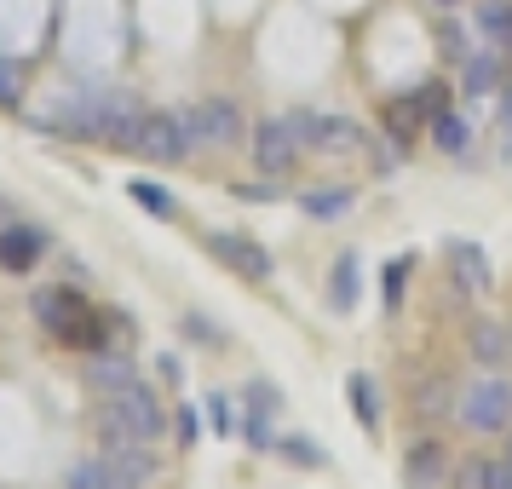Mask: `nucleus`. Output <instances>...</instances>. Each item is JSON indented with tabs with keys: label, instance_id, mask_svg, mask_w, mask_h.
I'll return each mask as SVG.
<instances>
[{
	"label": "nucleus",
	"instance_id": "f257e3e1",
	"mask_svg": "<svg viewBox=\"0 0 512 489\" xmlns=\"http://www.w3.org/2000/svg\"><path fill=\"white\" fill-rule=\"evenodd\" d=\"M167 426V415H162V403L144 392L139 380L127 386V392H116V397H104V409H98V432H104V443H121V438H139V443H150L156 432Z\"/></svg>",
	"mask_w": 512,
	"mask_h": 489
},
{
	"label": "nucleus",
	"instance_id": "f03ea898",
	"mask_svg": "<svg viewBox=\"0 0 512 489\" xmlns=\"http://www.w3.org/2000/svg\"><path fill=\"white\" fill-rule=\"evenodd\" d=\"M133 150H139L144 162H185L196 139H190V127L179 116H167V110H144L139 127H133Z\"/></svg>",
	"mask_w": 512,
	"mask_h": 489
},
{
	"label": "nucleus",
	"instance_id": "7ed1b4c3",
	"mask_svg": "<svg viewBox=\"0 0 512 489\" xmlns=\"http://www.w3.org/2000/svg\"><path fill=\"white\" fill-rule=\"evenodd\" d=\"M179 121L190 127L196 144H242V133H248V121H242L231 98H202V104L179 110Z\"/></svg>",
	"mask_w": 512,
	"mask_h": 489
},
{
	"label": "nucleus",
	"instance_id": "20e7f679",
	"mask_svg": "<svg viewBox=\"0 0 512 489\" xmlns=\"http://www.w3.org/2000/svg\"><path fill=\"white\" fill-rule=\"evenodd\" d=\"M461 420L472 432H501L512 420V386L501 374H484V380H472L461 397Z\"/></svg>",
	"mask_w": 512,
	"mask_h": 489
},
{
	"label": "nucleus",
	"instance_id": "39448f33",
	"mask_svg": "<svg viewBox=\"0 0 512 489\" xmlns=\"http://www.w3.org/2000/svg\"><path fill=\"white\" fill-rule=\"evenodd\" d=\"M254 156H259V167H265L271 179L294 173L300 156H305V133L294 127V116H288V121H265V127L254 133Z\"/></svg>",
	"mask_w": 512,
	"mask_h": 489
},
{
	"label": "nucleus",
	"instance_id": "423d86ee",
	"mask_svg": "<svg viewBox=\"0 0 512 489\" xmlns=\"http://www.w3.org/2000/svg\"><path fill=\"white\" fill-rule=\"evenodd\" d=\"M208 248L219 259H225V265H231L236 277L242 282H265L271 277V254H265V248H259L254 236H236V231H213L208 236Z\"/></svg>",
	"mask_w": 512,
	"mask_h": 489
},
{
	"label": "nucleus",
	"instance_id": "0eeeda50",
	"mask_svg": "<svg viewBox=\"0 0 512 489\" xmlns=\"http://www.w3.org/2000/svg\"><path fill=\"white\" fill-rule=\"evenodd\" d=\"M41 254H47V236L35 231V225H12V231H0V271L24 277V271H35V259Z\"/></svg>",
	"mask_w": 512,
	"mask_h": 489
},
{
	"label": "nucleus",
	"instance_id": "6e6552de",
	"mask_svg": "<svg viewBox=\"0 0 512 489\" xmlns=\"http://www.w3.org/2000/svg\"><path fill=\"white\" fill-rule=\"evenodd\" d=\"M443 472H449V455H443L438 438L409 443V455H403V484H409V489H432Z\"/></svg>",
	"mask_w": 512,
	"mask_h": 489
},
{
	"label": "nucleus",
	"instance_id": "1a4fd4ad",
	"mask_svg": "<svg viewBox=\"0 0 512 489\" xmlns=\"http://www.w3.org/2000/svg\"><path fill=\"white\" fill-rule=\"evenodd\" d=\"M472 357L484 363V369H501L512 357V328L495 323V317H484V323H472Z\"/></svg>",
	"mask_w": 512,
	"mask_h": 489
},
{
	"label": "nucleus",
	"instance_id": "9d476101",
	"mask_svg": "<svg viewBox=\"0 0 512 489\" xmlns=\"http://www.w3.org/2000/svg\"><path fill=\"white\" fill-rule=\"evenodd\" d=\"M443 254H449V265L461 271V288L484 294V288H489V259H484V248H478V242H449Z\"/></svg>",
	"mask_w": 512,
	"mask_h": 489
},
{
	"label": "nucleus",
	"instance_id": "9b49d317",
	"mask_svg": "<svg viewBox=\"0 0 512 489\" xmlns=\"http://www.w3.org/2000/svg\"><path fill=\"white\" fill-rule=\"evenodd\" d=\"M64 489H139V484H133L127 472H116L110 461H81L70 478H64Z\"/></svg>",
	"mask_w": 512,
	"mask_h": 489
},
{
	"label": "nucleus",
	"instance_id": "f8f14e48",
	"mask_svg": "<svg viewBox=\"0 0 512 489\" xmlns=\"http://www.w3.org/2000/svg\"><path fill=\"white\" fill-rule=\"evenodd\" d=\"M104 461L116 466V472H127L133 484H144V478H156V461H150V449H144L139 438H121V443H110V455Z\"/></svg>",
	"mask_w": 512,
	"mask_h": 489
},
{
	"label": "nucleus",
	"instance_id": "ddd939ff",
	"mask_svg": "<svg viewBox=\"0 0 512 489\" xmlns=\"http://www.w3.org/2000/svg\"><path fill=\"white\" fill-rule=\"evenodd\" d=\"M75 311H81L75 288H41V294H35V317H41V323H47L52 334H58V328L70 323Z\"/></svg>",
	"mask_w": 512,
	"mask_h": 489
},
{
	"label": "nucleus",
	"instance_id": "4468645a",
	"mask_svg": "<svg viewBox=\"0 0 512 489\" xmlns=\"http://www.w3.org/2000/svg\"><path fill=\"white\" fill-rule=\"evenodd\" d=\"M58 340H64V346H75V351H98V346H104V317H93V311L81 305L70 323L58 328Z\"/></svg>",
	"mask_w": 512,
	"mask_h": 489
},
{
	"label": "nucleus",
	"instance_id": "2eb2a0df",
	"mask_svg": "<svg viewBox=\"0 0 512 489\" xmlns=\"http://www.w3.org/2000/svg\"><path fill=\"white\" fill-rule=\"evenodd\" d=\"M461 81H466V93H495V81H501V52H472L461 64Z\"/></svg>",
	"mask_w": 512,
	"mask_h": 489
},
{
	"label": "nucleus",
	"instance_id": "dca6fc26",
	"mask_svg": "<svg viewBox=\"0 0 512 489\" xmlns=\"http://www.w3.org/2000/svg\"><path fill=\"white\" fill-rule=\"evenodd\" d=\"M87 380H93L104 397H116V392L133 386V363H121V357H93V363H87Z\"/></svg>",
	"mask_w": 512,
	"mask_h": 489
},
{
	"label": "nucleus",
	"instance_id": "f3484780",
	"mask_svg": "<svg viewBox=\"0 0 512 489\" xmlns=\"http://www.w3.org/2000/svg\"><path fill=\"white\" fill-rule=\"evenodd\" d=\"M478 24L495 41V52L512 47V0H478Z\"/></svg>",
	"mask_w": 512,
	"mask_h": 489
},
{
	"label": "nucleus",
	"instance_id": "a211bd4d",
	"mask_svg": "<svg viewBox=\"0 0 512 489\" xmlns=\"http://www.w3.org/2000/svg\"><path fill=\"white\" fill-rule=\"evenodd\" d=\"M432 139H438V150H449V156H461L466 144H472V127H466L461 116H449V110H438V121H432Z\"/></svg>",
	"mask_w": 512,
	"mask_h": 489
},
{
	"label": "nucleus",
	"instance_id": "6ab92c4d",
	"mask_svg": "<svg viewBox=\"0 0 512 489\" xmlns=\"http://www.w3.org/2000/svg\"><path fill=\"white\" fill-rule=\"evenodd\" d=\"M127 196H133L139 208H150L156 219H173V213H179V208H173V196H167L156 179H133V185H127Z\"/></svg>",
	"mask_w": 512,
	"mask_h": 489
},
{
	"label": "nucleus",
	"instance_id": "aec40b11",
	"mask_svg": "<svg viewBox=\"0 0 512 489\" xmlns=\"http://www.w3.org/2000/svg\"><path fill=\"white\" fill-rule=\"evenodd\" d=\"M351 409H357V420H363V426H380V397H374V380L369 374H351Z\"/></svg>",
	"mask_w": 512,
	"mask_h": 489
},
{
	"label": "nucleus",
	"instance_id": "412c9836",
	"mask_svg": "<svg viewBox=\"0 0 512 489\" xmlns=\"http://www.w3.org/2000/svg\"><path fill=\"white\" fill-rule=\"evenodd\" d=\"M351 300H357V259L340 254V265H334V311H351Z\"/></svg>",
	"mask_w": 512,
	"mask_h": 489
},
{
	"label": "nucleus",
	"instance_id": "4be33fe9",
	"mask_svg": "<svg viewBox=\"0 0 512 489\" xmlns=\"http://www.w3.org/2000/svg\"><path fill=\"white\" fill-rule=\"evenodd\" d=\"M208 420H213V432H219V438H231L236 426H242V415H236V403H231L225 392L208 397Z\"/></svg>",
	"mask_w": 512,
	"mask_h": 489
},
{
	"label": "nucleus",
	"instance_id": "5701e85b",
	"mask_svg": "<svg viewBox=\"0 0 512 489\" xmlns=\"http://www.w3.org/2000/svg\"><path fill=\"white\" fill-rule=\"evenodd\" d=\"M449 484H455V489H484L489 484V461H478V455H472V461H455Z\"/></svg>",
	"mask_w": 512,
	"mask_h": 489
},
{
	"label": "nucleus",
	"instance_id": "b1692460",
	"mask_svg": "<svg viewBox=\"0 0 512 489\" xmlns=\"http://www.w3.org/2000/svg\"><path fill=\"white\" fill-rule=\"evenodd\" d=\"M346 208H351L346 190H328V196H317V190H311V196H305V213H323V219H334V213H346Z\"/></svg>",
	"mask_w": 512,
	"mask_h": 489
},
{
	"label": "nucleus",
	"instance_id": "393cba45",
	"mask_svg": "<svg viewBox=\"0 0 512 489\" xmlns=\"http://www.w3.org/2000/svg\"><path fill=\"white\" fill-rule=\"evenodd\" d=\"M282 455H294V466H317L323 461V449H311L305 438H282Z\"/></svg>",
	"mask_w": 512,
	"mask_h": 489
},
{
	"label": "nucleus",
	"instance_id": "a878e982",
	"mask_svg": "<svg viewBox=\"0 0 512 489\" xmlns=\"http://www.w3.org/2000/svg\"><path fill=\"white\" fill-rule=\"evenodd\" d=\"M438 41H443V52H449L455 64H466V58H472V47H466V35H461V29H449V24H443Z\"/></svg>",
	"mask_w": 512,
	"mask_h": 489
},
{
	"label": "nucleus",
	"instance_id": "bb28decb",
	"mask_svg": "<svg viewBox=\"0 0 512 489\" xmlns=\"http://www.w3.org/2000/svg\"><path fill=\"white\" fill-rule=\"evenodd\" d=\"M12 104H18V70L0 58V110H12Z\"/></svg>",
	"mask_w": 512,
	"mask_h": 489
},
{
	"label": "nucleus",
	"instance_id": "cd10ccee",
	"mask_svg": "<svg viewBox=\"0 0 512 489\" xmlns=\"http://www.w3.org/2000/svg\"><path fill=\"white\" fill-rule=\"evenodd\" d=\"M403 277H409V265H403V259H392V265H386V305H397V294H403Z\"/></svg>",
	"mask_w": 512,
	"mask_h": 489
},
{
	"label": "nucleus",
	"instance_id": "c85d7f7f",
	"mask_svg": "<svg viewBox=\"0 0 512 489\" xmlns=\"http://www.w3.org/2000/svg\"><path fill=\"white\" fill-rule=\"evenodd\" d=\"M484 489H512V461H489V484Z\"/></svg>",
	"mask_w": 512,
	"mask_h": 489
},
{
	"label": "nucleus",
	"instance_id": "c756f323",
	"mask_svg": "<svg viewBox=\"0 0 512 489\" xmlns=\"http://www.w3.org/2000/svg\"><path fill=\"white\" fill-rule=\"evenodd\" d=\"M248 403H254V409H277V392H271L265 380H254V386H248Z\"/></svg>",
	"mask_w": 512,
	"mask_h": 489
},
{
	"label": "nucleus",
	"instance_id": "7c9ffc66",
	"mask_svg": "<svg viewBox=\"0 0 512 489\" xmlns=\"http://www.w3.org/2000/svg\"><path fill=\"white\" fill-rule=\"evenodd\" d=\"M248 443H254V449H271V426H265V420H248Z\"/></svg>",
	"mask_w": 512,
	"mask_h": 489
},
{
	"label": "nucleus",
	"instance_id": "2f4dec72",
	"mask_svg": "<svg viewBox=\"0 0 512 489\" xmlns=\"http://www.w3.org/2000/svg\"><path fill=\"white\" fill-rule=\"evenodd\" d=\"M196 438V409H179V443Z\"/></svg>",
	"mask_w": 512,
	"mask_h": 489
},
{
	"label": "nucleus",
	"instance_id": "473e14b6",
	"mask_svg": "<svg viewBox=\"0 0 512 489\" xmlns=\"http://www.w3.org/2000/svg\"><path fill=\"white\" fill-rule=\"evenodd\" d=\"M420 409H426V415H432V409H443V386H426V392H420Z\"/></svg>",
	"mask_w": 512,
	"mask_h": 489
},
{
	"label": "nucleus",
	"instance_id": "72a5a7b5",
	"mask_svg": "<svg viewBox=\"0 0 512 489\" xmlns=\"http://www.w3.org/2000/svg\"><path fill=\"white\" fill-rule=\"evenodd\" d=\"M501 127H507V139H512V87L501 93Z\"/></svg>",
	"mask_w": 512,
	"mask_h": 489
},
{
	"label": "nucleus",
	"instance_id": "f704fd0d",
	"mask_svg": "<svg viewBox=\"0 0 512 489\" xmlns=\"http://www.w3.org/2000/svg\"><path fill=\"white\" fill-rule=\"evenodd\" d=\"M438 6H461V0H438Z\"/></svg>",
	"mask_w": 512,
	"mask_h": 489
}]
</instances>
